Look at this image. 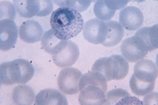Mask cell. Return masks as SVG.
<instances>
[{"instance_id":"obj_1","label":"cell","mask_w":158,"mask_h":105,"mask_svg":"<svg viewBox=\"0 0 158 105\" xmlns=\"http://www.w3.org/2000/svg\"><path fill=\"white\" fill-rule=\"evenodd\" d=\"M50 24L57 38L69 40L82 31L84 22L79 11L72 8L60 6L52 12Z\"/></svg>"},{"instance_id":"obj_2","label":"cell","mask_w":158,"mask_h":105,"mask_svg":"<svg viewBox=\"0 0 158 105\" xmlns=\"http://www.w3.org/2000/svg\"><path fill=\"white\" fill-rule=\"evenodd\" d=\"M34 73L35 69L31 64L24 59L4 62L0 66L1 84L4 85L25 84L33 78Z\"/></svg>"},{"instance_id":"obj_3","label":"cell","mask_w":158,"mask_h":105,"mask_svg":"<svg viewBox=\"0 0 158 105\" xmlns=\"http://www.w3.org/2000/svg\"><path fill=\"white\" fill-rule=\"evenodd\" d=\"M128 62L120 55H112L100 58L92 68V72H96L102 75L107 81L124 79L128 75Z\"/></svg>"},{"instance_id":"obj_4","label":"cell","mask_w":158,"mask_h":105,"mask_svg":"<svg viewBox=\"0 0 158 105\" xmlns=\"http://www.w3.org/2000/svg\"><path fill=\"white\" fill-rule=\"evenodd\" d=\"M15 7L21 17L31 18L34 16L45 17L50 14L53 9V2L50 0L38 1V0H28L19 1L15 0Z\"/></svg>"},{"instance_id":"obj_5","label":"cell","mask_w":158,"mask_h":105,"mask_svg":"<svg viewBox=\"0 0 158 105\" xmlns=\"http://www.w3.org/2000/svg\"><path fill=\"white\" fill-rule=\"evenodd\" d=\"M52 61L56 66L60 68H67L73 66L80 57V50L76 43L69 40L62 42L54 50Z\"/></svg>"},{"instance_id":"obj_6","label":"cell","mask_w":158,"mask_h":105,"mask_svg":"<svg viewBox=\"0 0 158 105\" xmlns=\"http://www.w3.org/2000/svg\"><path fill=\"white\" fill-rule=\"evenodd\" d=\"M82 72L76 68H65L60 71L57 78L59 89L66 95H74L80 92L79 84Z\"/></svg>"},{"instance_id":"obj_7","label":"cell","mask_w":158,"mask_h":105,"mask_svg":"<svg viewBox=\"0 0 158 105\" xmlns=\"http://www.w3.org/2000/svg\"><path fill=\"white\" fill-rule=\"evenodd\" d=\"M158 25L143 27L136 31L133 36V41L136 46L143 51L148 52L158 48Z\"/></svg>"},{"instance_id":"obj_8","label":"cell","mask_w":158,"mask_h":105,"mask_svg":"<svg viewBox=\"0 0 158 105\" xmlns=\"http://www.w3.org/2000/svg\"><path fill=\"white\" fill-rule=\"evenodd\" d=\"M108 34V28L105 22L97 18L88 20L83 29L84 38L90 43L102 44L105 41Z\"/></svg>"},{"instance_id":"obj_9","label":"cell","mask_w":158,"mask_h":105,"mask_svg":"<svg viewBox=\"0 0 158 105\" xmlns=\"http://www.w3.org/2000/svg\"><path fill=\"white\" fill-rule=\"evenodd\" d=\"M18 27L14 21L10 19L0 22V49L6 52L14 48L18 38Z\"/></svg>"},{"instance_id":"obj_10","label":"cell","mask_w":158,"mask_h":105,"mask_svg":"<svg viewBox=\"0 0 158 105\" xmlns=\"http://www.w3.org/2000/svg\"><path fill=\"white\" fill-rule=\"evenodd\" d=\"M120 26L128 30H136L144 22V14L140 8L130 6L123 8L119 15Z\"/></svg>"},{"instance_id":"obj_11","label":"cell","mask_w":158,"mask_h":105,"mask_svg":"<svg viewBox=\"0 0 158 105\" xmlns=\"http://www.w3.org/2000/svg\"><path fill=\"white\" fill-rule=\"evenodd\" d=\"M80 91L79 103L81 105L105 104L106 92L99 86L87 85Z\"/></svg>"},{"instance_id":"obj_12","label":"cell","mask_w":158,"mask_h":105,"mask_svg":"<svg viewBox=\"0 0 158 105\" xmlns=\"http://www.w3.org/2000/svg\"><path fill=\"white\" fill-rule=\"evenodd\" d=\"M19 38L27 43H35L41 41L44 30L40 23L35 20H27L23 22L19 29Z\"/></svg>"},{"instance_id":"obj_13","label":"cell","mask_w":158,"mask_h":105,"mask_svg":"<svg viewBox=\"0 0 158 105\" xmlns=\"http://www.w3.org/2000/svg\"><path fill=\"white\" fill-rule=\"evenodd\" d=\"M36 105H68V99L60 91L47 88L40 91L35 96Z\"/></svg>"},{"instance_id":"obj_14","label":"cell","mask_w":158,"mask_h":105,"mask_svg":"<svg viewBox=\"0 0 158 105\" xmlns=\"http://www.w3.org/2000/svg\"><path fill=\"white\" fill-rule=\"evenodd\" d=\"M133 74L139 79L147 81H156L158 76L157 67L150 60L142 59L135 65Z\"/></svg>"},{"instance_id":"obj_15","label":"cell","mask_w":158,"mask_h":105,"mask_svg":"<svg viewBox=\"0 0 158 105\" xmlns=\"http://www.w3.org/2000/svg\"><path fill=\"white\" fill-rule=\"evenodd\" d=\"M120 50L124 59L129 62H137L144 59L148 53L143 51L136 46L133 41V37L126 38L122 42Z\"/></svg>"},{"instance_id":"obj_16","label":"cell","mask_w":158,"mask_h":105,"mask_svg":"<svg viewBox=\"0 0 158 105\" xmlns=\"http://www.w3.org/2000/svg\"><path fill=\"white\" fill-rule=\"evenodd\" d=\"M35 94L30 86L19 84L13 89L11 99L14 104L31 105L35 100Z\"/></svg>"},{"instance_id":"obj_17","label":"cell","mask_w":158,"mask_h":105,"mask_svg":"<svg viewBox=\"0 0 158 105\" xmlns=\"http://www.w3.org/2000/svg\"><path fill=\"white\" fill-rule=\"evenodd\" d=\"M105 24L108 28V34L106 39L103 42L102 45L106 47H111L118 45L124 37V28L116 21H107L105 22Z\"/></svg>"},{"instance_id":"obj_18","label":"cell","mask_w":158,"mask_h":105,"mask_svg":"<svg viewBox=\"0 0 158 105\" xmlns=\"http://www.w3.org/2000/svg\"><path fill=\"white\" fill-rule=\"evenodd\" d=\"M155 83L156 81H147L139 79L134 74H132L130 78V81H129V85H130L131 90L135 95L138 96H144L153 91Z\"/></svg>"},{"instance_id":"obj_19","label":"cell","mask_w":158,"mask_h":105,"mask_svg":"<svg viewBox=\"0 0 158 105\" xmlns=\"http://www.w3.org/2000/svg\"><path fill=\"white\" fill-rule=\"evenodd\" d=\"M106 79L96 72H89L82 75L80 81L79 88L81 90L84 87L87 85H96L99 86L106 92L108 90V84H107Z\"/></svg>"},{"instance_id":"obj_20","label":"cell","mask_w":158,"mask_h":105,"mask_svg":"<svg viewBox=\"0 0 158 105\" xmlns=\"http://www.w3.org/2000/svg\"><path fill=\"white\" fill-rule=\"evenodd\" d=\"M61 42L62 40L57 38L53 30L51 29L45 32L43 35V38L41 39V45L47 53L52 54Z\"/></svg>"},{"instance_id":"obj_21","label":"cell","mask_w":158,"mask_h":105,"mask_svg":"<svg viewBox=\"0 0 158 105\" xmlns=\"http://www.w3.org/2000/svg\"><path fill=\"white\" fill-rule=\"evenodd\" d=\"M93 11L97 19L101 21H108L113 18L116 14V10L110 9L104 3V1L103 0L96 1L94 5Z\"/></svg>"},{"instance_id":"obj_22","label":"cell","mask_w":158,"mask_h":105,"mask_svg":"<svg viewBox=\"0 0 158 105\" xmlns=\"http://www.w3.org/2000/svg\"><path fill=\"white\" fill-rule=\"evenodd\" d=\"M130 96L126 90L121 89V88H117V89H113L108 92L106 95V101L105 104H117L119 102L125 98L126 96Z\"/></svg>"},{"instance_id":"obj_23","label":"cell","mask_w":158,"mask_h":105,"mask_svg":"<svg viewBox=\"0 0 158 105\" xmlns=\"http://www.w3.org/2000/svg\"><path fill=\"white\" fill-rule=\"evenodd\" d=\"M92 1H54V2L61 7H69L77 10V11H84L88 9Z\"/></svg>"},{"instance_id":"obj_24","label":"cell","mask_w":158,"mask_h":105,"mask_svg":"<svg viewBox=\"0 0 158 105\" xmlns=\"http://www.w3.org/2000/svg\"><path fill=\"white\" fill-rule=\"evenodd\" d=\"M13 20L15 18V7L13 4L8 2H1V20L5 19Z\"/></svg>"},{"instance_id":"obj_25","label":"cell","mask_w":158,"mask_h":105,"mask_svg":"<svg viewBox=\"0 0 158 105\" xmlns=\"http://www.w3.org/2000/svg\"><path fill=\"white\" fill-rule=\"evenodd\" d=\"M128 2L129 1H127V0L126 1H124V0H122V1H108V0H106V1H104V3L112 10H116L120 9V8L124 7Z\"/></svg>"},{"instance_id":"obj_26","label":"cell","mask_w":158,"mask_h":105,"mask_svg":"<svg viewBox=\"0 0 158 105\" xmlns=\"http://www.w3.org/2000/svg\"><path fill=\"white\" fill-rule=\"evenodd\" d=\"M143 104H157V93H152L146 96Z\"/></svg>"}]
</instances>
